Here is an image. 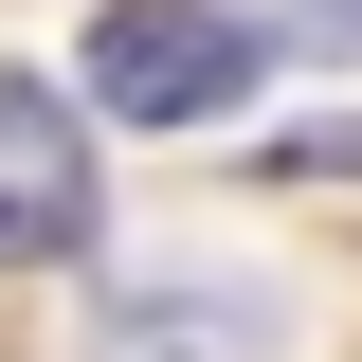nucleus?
Listing matches in <instances>:
<instances>
[{"label": "nucleus", "instance_id": "nucleus-1", "mask_svg": "<svg viewBox=\"0 0 362 362\" xmlns=\"http://www.w3.org/2000/svg\"><path fill=\"white\" fill-rule=\"evenodd\" d=\"M73 73H90V127H218L254 90V18L235 0H109Z\"/></svg>", "mask_w": 362, "mask_h": 362}, {"label": "nucleus", "instance_id": "nucleus-2", "mask_svg": "<svg viewBox=\"0 0 362 362\" xmlns=\"http://www.w3.org/2000/svg\"><path fill=\"white\" fill-rule=\"evenodd\" d=\"M90 362H272V290H235V272H127L90 308Z\"/></svg>", "mask_w": 362, "mask_h": 362}, {"label": "nucleus", "instance_id": "nucleus-3", "mask_svg": "<svg viewBox=\"0 0 362 362\" xmlns=\"http://www.w3.org/2000/svg\"><path fill=\"white\" fill-rule=\"evenodd\" d=\"M90 254V127L54 90H0V272Z\"/></svg>", "mask_w": 362, "mask_h": 362}]
</instances>
